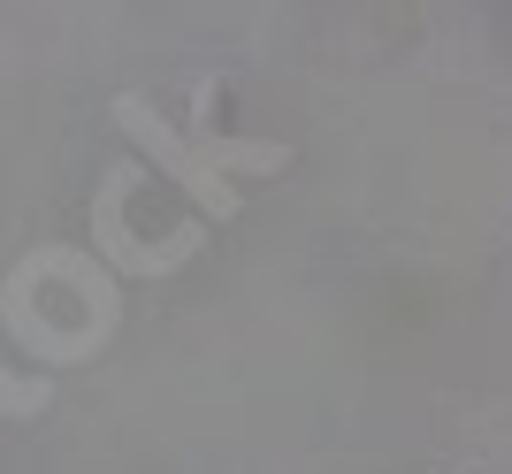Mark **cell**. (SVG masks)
Wrapping results in <instances>:
<instances>
[{
	"label": "cell",
	"instance_id": "1",
	"mask_svg": "<svg viewBox=\"0 0 512 474\" xmlns=\"http://www.w3.org/2000/svg\"><path fill=\"white\" fill-rule=\"evenodd\" d=\"M214 100H222V85H199L192 92V130H169L153 115L146 92H115V130L138 153H153V169L169 176L199 215L237 222L245 215L237 207V176H283L291 169V146H276V138H222L214 130Z\"/></svg>",
	"mask_w": 512,
	"mask_h": 474
},
{
	"label": "cell",
	"instance_id": "2",
	"mask_svg": "<svg viewBox=\"0 0 512 474\" xmlns=\"http://www.w3.org/2000/svg\"><path fill=\"white\" fill-rule=\"evenodd\" d=\"M130 192H138V161H107L100 199H92V253H100L115 276L161 283V276H176V268L207 245V230H199V222H184V230L161 237V245H138V237H130V222H123V199H130Z\"/></svg>",
	"mask_w": 512,
	"mask_h": 474
},
{
	"label": "cell",
	"instance_id": "3",
	"mask_svg": "<svg viewBox=\"0 0 512 474\" xmlns=\"http://www.w3.org/2000/svg\"><path fill=\"white\" fill-rule=\"evenodd\" d=\"M46 398H54L46 375H16V367H0V413H23V421H31V413H46Z\"/></svg>",
	"mask_w": 512,
	"mask_h": 474
}]
</instances>
